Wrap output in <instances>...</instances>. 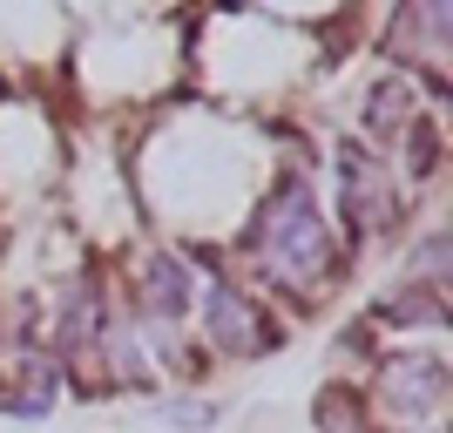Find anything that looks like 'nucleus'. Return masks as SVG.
Returning a JSON list of instances; mask_svg holds the SVG:
<instances>
[{
    "label": "nucleus",
    "instance_id": "obj_1",
    "mask_svg": "<svg viewBox=\"0 0 453 433\" xmlns=\"http://www.w3.org/2000/svg\"><path fill=\"white\" fill-rule=\"evenodd\" d=\"M244 244L257 251L278 278H319L325 264H332V237H325V217H319V204H311L304 176H284V183L271 189V204L257 210V224H250Z\"/></svg>",
    "mask_w": 453,
    "mask_h": 433
},
{
    "label": "nucleus",
    "instance_id": "obj_2",
    "mask_svg": "<svg viewBox=\"0 0 453 433\" xmlns=\"http://www.w3.org/2000/svg\"><path fill=\"white\" fill-rule=\"evenodd\" d=\"M339 183H345V217H352L359 230H393V210H399L393 176L379 170L359 143H345V150H339Z\"/></svg>",
    "mask_w": 453,
    "mask_h": 433
},
{
    "label": "nucleus",
    "instance_id": "obj_3",
    "mask_svg": "<svg viewBox=\"0 0 453 433\" xmlns=\"http://www.w3.org/2000/svg\"><path fill=\"white\" fill-rule=\"evenodd\" d=\"M210 345L217 352H237V359H257L278 345V332L265 325V312L237 291V284H210Z\"/></svg>",
    "mask_w": 453,
    "mask_h": 433
},
{
    "label": "nucleus",
    "instance_id": "obj_4",
    "mask_svg": "<svg viewBox=\"0 0 453 433\" xmlns=\"http://www.w3.org/2000/svg\"><path fill=\"white\" fill-rule=\"evenodd\" d=\"M440 399H447V366L440 359H426V352H413V359H393L386 366V406L393 414H434Z\"/></svg>",
    "mask_w": 453,
    "mask_h": 433
},
{
    "label": "nucleus",
    "instance_id": "obj_5",
    "mask_svg": "<svg viewBox=\"0 0 453 433\" xmlns=\"http://www.w3.org/2000/svg\"><path fill=\"white\" fill-rule=\"evenodd\" d=\"M183 305H189V271L176 258H156L142 271V312L170 325V319H183Z\"/></svg>",
    "mask_w": 453,
    "mask_h": 433
},
{
    "label": "nucleus",
    "instance_id": "obj_6",
    "mask_svg": "<svg viewBox=\"0 0 453 433\" xmlns=\"http://www.w3.org/2000/svg\"><path fill=\"white\" fill-rule=\"evenodd\" d=\"M406 122H413V95H406V81H379L372 109H365V129H372V135H406Z\"/></svg>",
    "mask_w": 453,
    "mask_h": 433
},
{
    "label": "nucleus",
    "instance_id": "obj_7",
    "mask_svg": "<svg viewBox=\"0 0 453 433\" xmlns=\"http://www.w3.org/2000/svg\"><path fill=\"white\" fill-rule=\"evenodd\" d=\"M379 319H419V325H447V305H440L434 284H406L393 298L379 305Z\"/></svg>",
    "mask_w": 453,
    "mask_h": 433
},
{
    "label": "nucleus",
    "instance_id": "obj_8",
    "mask_svg": "<svg viewBox=\"0 0 453 433\" xmlns=\"http://www.w3.org/2000/svg\"><path fill=\"white\" fill-rule=\"evenodd\" d=\"M319 420H325V433H365L359 399H352V393H339V386H332V393L319 399Z\"/></svg>",
    "mask_w": 453,
    "mask_h": 433
},
{
    "label": "nucleus",
    "instance_id": "obj_9",
    "mask_svg": "<svg viewBox=\"0 0 453 433\" xmlns=\"http://www.w3.org/2000/svg\"><path fill=\"white\" fill-rule=\"evenodd\" d=\"M163 420H176V427H210L217 414H210L203 399H163Z\"/></svg>",
    "mask_w": 453,
    "mask_h": 433
}]
</instances>
